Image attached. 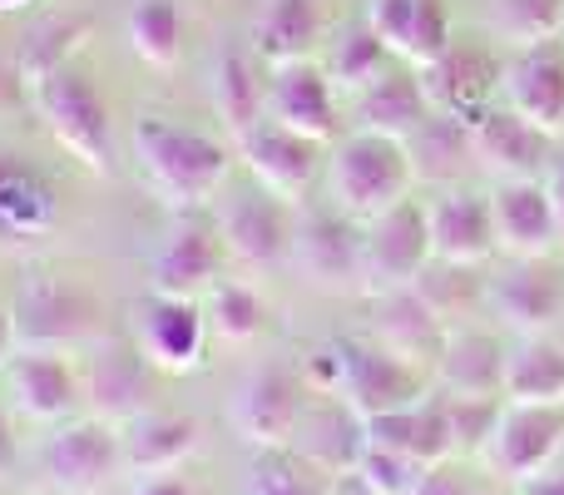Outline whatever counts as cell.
<instances>
[{"label":"cell","mask_w":564,"mask_h":495,"mask_svg":"<svg viewBox=\"0 0 564 495\" xmlns=\"http://www.w3.org/2000/svg\"><path fill=\"white\" fill-rule=\"evenodd\" d=\"M134 159L144 169L149 189L169 208H204L228 184V149L204 129H184L169 119H139L134 125Z\"/></svg>","instance_id":"cell-1"},{"label":"cell","mask_w":564,"mask_h":495,"mask_svg":"<svg viewBox=\"0 0 564 495\" xmlns=\"http://www.w3.org/2000/svg\"><path fill=\"white\" fill-rule=\"evenodd\" d=\"M327 184L337 198V214H347L351 224H377L381 214L406 204L416 179H411L406 144L351 129L327 159Z\"/></svg>","instance_id":"cell-2"},{"label":"cell","mask_w":564,"mask_h":495,"mask_svg":"<svg viewBox=\"0 0 564 495\" xmlns=\"http://www.w3.org/2000/svg\"><path fill=\"white\" fill-rule=\"evenodd\" d=\"M35 105L45 129L65 154H75L95 174H115V125H109V105L99 99L95 79L85 69L65 65L50 79L35 85Z\"/></svg>","instance_id":"cell-3"},{"label":"cell","mask_w":564,"mask_h":495,"mask_svg":"<svg viewBox=\"0 0 564 495\" xmlns=\"http://www.w3.org/2000/svg\"><path fill=\"white\" fill-rule=\"evenodd\" d=\"M431 258H436L431 252V218L416 198H406L391 214H381L377 224L361 228V292L387 298V292L411 288Z\"/></svg>","instance_id":"cell-4"},{"label":"cell","mask_w":564,"mask_h":495,"mask_svg":"<svg viewBox=\"0 0 564 495\" xmlns=\"http://www.w3.org/2000/svg\"><path fill=\"white\" fill-rule=\"evenodd\" d=\"M332 347H337V362H341V391L337 397L347 401L361 421L426 401V381H421V372L406 367L401 357H391L377 337H337Z\"/></svg>","instance_id":"cell-5"},{"label":"cell","mask_w":564,"mask_h":495,"mask_svg":"<svg viewBox=\"0 0 564 495\" xmlns=\"http://www.w3.org/2000/svg\"><path fill=\"white\" fill-rule=\"evenodd\" d=\"M124 471L119 451V427L99 417L65 421L40 451V476L55 495H95Z\"/></svg>","instance_id":"cell-6"},{"label":"cell","mask_w":564,"mask_h":495,"mask_svg":"<svg viewBox=\"0 0 564 495\" xmlns=\"http://www.w3.org/2000/svg\"><path fill=\"white\" fill-rule=\"evenodd\" d=\"M15 347L20 352H75L95 327V308L75 282L59 278H30L20 288L15 308Z\"/></svg>","instance_id":"cell-7"},{"label":"cell","mask_w":564,"mask_h":495,"mask_svg":"<svg viewBox=\"0 0 564 495\" xmlns=\"http://www.w3.org/2000/svg\"><path fill=\"white\" fill-rule=\"evenodd\" d=\"M292 214L282 198H273L268 189H238L224 198V214H218V238L224 252L248 268H278L292 258Z\"/></svg>","instance_id":"cell-8"},{"label":"cell","mask_w":564,"mask_h":495,"mask_svg":"<svg viewBox=\"0 0 564 495\" xmlns=\"http://www.w3.org/2000/svg\"><path fill=\"white\" fill-rule=\"evenodd\" d=\"M560 451H564V407H510L506 401L496 437H490V446L480 456H486V466L496 476L525 486V481L545 476Z\"/></svg>","instance_id":"cell-9"},{"label":"cell","mask_w":564,"mask_h":495,"mask_svg":"<svg viewBox=\"0 0 564 495\" xmlns=\"http://www.w3.org/2000/svg\"><path fill=\"white\" fill-rule=\"evenodd\" d=\"M302 411H307V387H302V377H292L288 367H258L234 397V427L248 446L282 451L297 437Z\"/></svg>","instance_id":"cell-10"},{"label":"cell","mask_w":564,"mask_h":495,"mask_svg":"<svg viewBox=\"0 0 564 495\" xmlns=\"http://www.w3.org/2000/svg\"><path fill=\"white\" fill-rule=\"evenodd\" d=\"M421 95H426L431 115H446L460 119V125H476L480 115H490V99L500 89V69L486 50H470V45H451L436 65H421Z\"/></svg>","instance_id":"cell-11"},{"label":"cell","mask_w":564,"mask_h":495,"mask_svg":"<svg viewBox=\"0 0 564 495\" xmlns=\"http://www.w3.org/2000/svg\"><path fill=\"white\" fill-rule=\"evenodd\" d=\"M134 347L159 372H194L208 347V322L198 302L184 298H149L134 308Z\"/></svg>","instance_id":"cell-12"},{"label":"cell","mask_w":564,"mask_h":495,"mask_svg":"<svg viewBox=\"0 0 564 495\" xmlns=\"http://www.w3.org/2000/svg\"><path fill=\"white\" fill-rule=\"evenodd\" d=\"M486 302L500 318V327L520 332V337H545L564 318V272H555L545 258L516 262L486 288Z\"/></svg>","instance_id":"cell-13"},{"label":"cell","mask_w":564,"mask_h":495,"mask_svg":"<svg viewBox=\"0 0 564 495\" xmlns=\"http://www.w3.org/2000/svg\"><path fill=\"white\" fill-rule=\"evenodd\" d=\"M317 149L322 144L282 129L278 119H263L258 129H248V134L238 139V154H243L253 184L268 189L282 204H297L312 189V179H317Z\"/></svg>","instance_id":"cell-14"},{"label":"cell","mask_w":564,"mask_h":495,"mask_svg":"<svg viewBox=\"0 0 564 495\" xmlns=\"http://www.w3.org/2000/svg\"><path fill=\"white\" fill-rule=\"evenodd\" d=\"M292 268L312 288H361V234L347 214H307L292 228Z\"/></svg>","instance_id":"cell-15"},{"label":"cell","mask_w":564,"mask_h":495,"mask_svg":"<svg viewBox=\"0 0 564 495\" xmlns=\"http://www.w3.org/2000/svg\"><path fill=\"white\" fill-rule=\"evenodd\" d=\"M500 89H506V109H516L525 125L540 134H564V50L530 45L500 69Z\"/></svg>","instance_id":"cell-16"},{"label":"cell","mask_w":564,"mask_h":495,"mask_svg":"<svg viewBox=\"0 0 564 495\" xmlns=\"http://www.w3.org/2000/svg\"><path fill=\"white\" fill-rule=\"evenodd\" d=\"M490 218H496V248H506L516 262L545 258V252L564 238L545 179L496 184V194H490Z\"/></svg>","instance_id":"cell-17"},{"label":"cell","mask_w":564,"mask_h":495,"mask_svg":"<svg viewBox=\"0 0 564 495\" xmlns=\"http://www.w3.org/2000/svg\"><path fill=\"white\" fill-rule=\"evenodd\" d=\"M470 149H476V169H486L496 184H516V179H540L550 164V134L516 115V109L496 105L470 125Z\"/></svg>","instance_id":"cell-18"},{"label":"cell","mask_w":564,"mask_h":495,"mask_svg":"<svg viewBox=\"0 0 564 495\" xmlns=\"http://www.w3.org/2000/svg\"><path fill=\"white\" fill-rule=\"evenodd\" d=\"M268 119H278L282 129L312 139V144H327L337 134V89H332L327 69L307 65H278L268 79Z\"/></svg>","instance_id":"cell-19"},{"label":"cell","mask_w":564,"mask_h":495,"mask_svg":"<svg viewBox=\"0 0 564 495\" xmlns=\"http://www.w3.org/2000/svg\"><path fill=\"white\" fill-rule=\"evenodd\" d=\"M149 367H154V362H149L139 347H124V342L99 347L95 362H89V372H85L89 417L109 421V427H129L134 417H144Z\"/></svg>","instance_id":"cell-20"},{"label":"cell","mask_w":564,"mask_h":495,"mask_svg":"<svg viewBox=\"0 0 564 495\" xmlns=\"http://www.w3.org/2000/svg\"><path fill=\"white\" fill-rule=\"evenodd\" d=\"M10 377V401L20 417L55 427L85 397V381L75 377V367L65 362V352H15V362L6 367Z\"/></svg>","instance_id":"cell-21"},{"label":"cell","mask_w":564,"mask_h":495,"mask_svg":"<svg viewBox=\"0 0 564 495\" xmlns=\"http://www.w3.org/2000/svg\"><path fill=\"white\" fill-rule=\"evenodd\" d=\"M204 446V431L194 417L178 411H144L129 427H119V451H124L129 476H169L184 471Z\"/></svg>","instance_id":"cell-22"},{"label":"cell","mask_w":564,"mask_h":495,"mask_svg":"<svg viewBox=\"0 0 564 495\" xmlns=\"http://www.w3.org/2000/svg\"><path fill=\"white\" fill-rule=\"evenodd\" d=\"M431 218V252L436 262H456V268H480L496 252V218H490V194H470V189H451L446 198L426 208Z\"/></svg>","instance_id":"cell-23"},{"label":"cell","mask_w":564,"mask_h":495,"mask_svg":"<svg viewBox=\"0 0 564 495\" xmlns=\"http://www.w3.org/2000/svg\"><path fill=\"white\" fill-rule=\"evenodd\" d=\"M218 268H224V238L204 224H178L154 252V292L198 302L218 282Z\"/></svg>","instance_id":"cell-24"},{"label":"cell","mask_w":564,"mask_h":495,"mask_svg":"<svg viewBox=\"0 0 564 495\" xmlns=\"http://www.w3.org/2000/svg\"><path fill=\"white\" fill-rule=\"evenodd\" d=\"M506 357L510 352L500 347L496 332H480V327L446 332V347L436 357V381L446 397H500V387H506Z\"/></svg>","instance_id":"cell-25"},{"label":"cell","mask_w":564,"mask_h":495,"mask_svg":"<svg viewBox=\"0 0 564 495\" xmlns=\"http://www.w3.org/2000/svg\"><path fill=\"white\" fill-rule=\"evenodd\" d=\"M361 437H367V446L397 451V456H411V461H421V466H446V461H456V446H451V431H446V411H441L436 397L361 421Z\"/></svg>","instance_id":"cell-26"},{"label":"cell","mask_w":564,"mask_h":495,"mask_svg":"<svg viewBox=\"0 0 564 495\" xmlns=\"http://www.w3.org/2000/svg\"><path fill=\"white\" fill-rule=\"evenodd\" d=\"M351 119H357V134H381V139L406 144L431 119V105H426V95H421L416 69H387L367 95L351 99Z\"/></svg>","instance_id":"cell-27"},{"label":"cell","mask_w":564,"mask_h":495,"mask_svg":"<svg viewBox=\"0 0 564 495\" xmlns=\"http://www.w3.org/2000/svg\"><path fill=\"white\" fill-rule=\"evenodd\" d=\"M292 451L302 461H312L327 476H351L367 451V437H361V417L347 407V401H322V407L302 411V427L292 437Z\"/></svg>","instance_id":"cell-28"},{"label":"cell","mask_w":564,"mask_h":495,"mask_svg":"<svg viewBox=\"0 0 564 495\" xmlns=\"http://www.w3.org/2000/svg\"><path fill=\"white\" fill-rule=\"evenodd\" d=\"M377 342L391 352V357H401L406 367H436L441 347H446V322L436 318V312L426 308V302L416 298L411 288L401 292H387V298H377Z\"/></svg>","instance_id":"cell-29"},{"label":"cell","mask_w":564,"mask_h":495,"mask_svg":"<svg viewBox=\"0 0 564 495\" xmlns=\"http://www.w3.org/2000/svg\"><path fill=\"white\" fill-rule=\"evenodd\" d=\"M59 218L55 189L35 174V169L15 164L0 154V244H30L45 238Z\"/></svg>","instance_id":"cell-30"},{"label":"cell","mask_w":564,"mask_h":495,"mask_svg":"<svg viewBox=\"0 0 564 495\" xmlns=\"http://www.w3.org/2000/svg\"><path fill=\"white\" fill-rule=\"evenodd\" d=\"M500 397L510 407H564V347L545 337H525L506 357V387Z\"/></svg>","instance_id":"cell-31"},{"label":"cell","mask_w":564,"mask_h":495,"mask_svg":"<svg viewBox=\"0 0 564 495\" xmlns=\"http://www.w3.org/2000/svg\"><path fill=\"white\" fill-rule=\"evenodd\" d=\"M322 35V6L317 0H268V10L258 15L253 45L268 65H297L312 55Z\"/></svg>","instance_id":"cell-32"},{"label":"cell","mask_w":564,"mask_h":495,"mask_svg":"<svg viewBox=\"0 0 564 495\" xmlns=\"http://www.w3.org/2000/svg\"><path fill=\"white\" fill-rule=\"evenodd\" d=\"M406 159H411V179H426V184H456V179L476 164L470 125L446 119V115H431L426 125L406 139Z\"/></svg>","instance_id":"cell-33"},{"label":"cell","mask_w":564,"mask_h":495,"mask_svg":"<svg viewBox=\"0 0 564 495\" xmlns=\"http://www.w3.org/2000/svg\"><path fill=\"white\" fill-rule=\"evenodd\" d=\"M214 109L224 119V129L234 139H243L248 129H258L268 119V85L258 75L253 55L243 50H228L214 69Z\"/></svg>","instance_id":"cell-34"},{"label":"cell","mask_w":564,"mask_h":495,"mask_svg":"<svg viewBox=\"0 0 564 495\" xmlns=\"http://www.w3.org/2000/svg\"><path fill=\"white\" fill-rule=\"evenodd\" d=\"M204 322L208 337H218L224 347H253L268 327V302L248 282H214L204 298Z\"/></svg>","instance_id":"cell-35"},{"label":"cell","mask_w":564,"mask_h":495,"mask_svg":"<svg viewBox=\"0 0 564 495\" xmlns=\"http://www.w3.org/2000/svg\"><path fill=\"white\" fill-rule=\"evenodd\" d=\"M124 35L144 65L154 69H174L178 50H184V15H178V0H134L124 15Z\"/></svg>","instance_id":"cell-36"},{"label":"cell","mask_w":564,"mask_h":495,"mask_svg":"<svg viewBox=\"0 0 564 495\" xmlns=\"http://www.w3.org/2000/svg\"><path fill=\"white\" fill-rule=\"evenodd\" d=\"M387 69H391V50L381 45V35L371 25H351L347 35L337 40L332 60H327V79H332V89H337L341 99L367 95Z\"/></svg>","instance_id":"cell-37"},{"label":"cell","mask_w":564,"mask_h":495,"mask_svg":"<svg viewBox=\"0 0 564 495\" xmlns=\"http://www.w3.org/2000/svg\"><path fill=\"white\" fill-rule=\"evenodd\" d=\"M411 292H416V298L426 302L441 322H446V327L486 302V288H480L476 268H456V262H436V258H431L426 272L411 282Z\"/></svg>","instance_id":"cell-38"},{"label":"cell","mask_w":564,"mask_h":495,"mask_svg":"<svg viewBox=\"0 0 564 495\" xmlns=\"http://www.w3.org/2000/svg\"><path fill=\"white\" fill-rule=\"evenodd\" d=\"M248 495H332V476L302 461L292 446L263 451L248 471Z\"/></svg>","instance_id":"cell-39"},{"label":"cell","mask_w":564,"mask_h":495,"mask_svg":"<svg viewBox=\"0 0 564 495\" xmlns=\"http://www.w3.org/2000/svg\"><path fill=\"white\" fill-rule=\"evenodd\" d=\"M79 35H85V20H45V25H35L25 35V45H20V79L35 89L40 79L65 69L69 50L79 45Z\"/></svg>","instance_id":"cell-40"},{"label":"cell","mask_w":564,"mask_h":495,"mask_svg":"<svg viewBox=\"0 0 564 495\" xmlns=\"http://www.w3.org/2000/svg\"><path fill=\"white\" fill-rule=\"evenodd\" d=\"M441 411H446V431H451V446L456 456H480L496 437V421L506 411L500 397H436Z\"/></svg>","instance_id":"cell-41"},{"label":"cell","mask_w":564,"mask_h":495,"mask_svg":"<svg viewBox=\"0 0 564 495\" xmlns=\"http://www.w3.org/2000/svg\"><path fill=\"white\" fill-rule=\"evenodd\" d=\"M496 25L520 50L550 45L564 30V0H496Z\"/></svg>","instance_id":"cell-42"},{"label":"cell","mask_w":564,"mask_h":495,"mask_svg":"<svg viewBox=\"0 0 564 495\" xmlns=\"http://www.w3.org/2000/svg\"><path fill=\"white\" fill-rule=\"evenodd\" d=\"M431 466H421V461L411 456H397V451H381V446H367L357 461V486L367 495H416L421 481H426Z\"/></svg>","instance_id":"cell-43"},{"label":"cell","mask_w":564,"mask_h":495,"mask_svg":"<svg viewBox=\"0 0 564 495\" xmlns=\"http://www.w3.org/2000/svg\"><path fill=\"white\" fill-rule=\"evenodd\" d=\"M416 20H421V0H371L367 6V25L381 35V45L391 55L406 60L411 40H416Z\"/></svg>","instance_id":"cell-44"},{"label":"cell","mask_w":564,"mask_h":495,"mask_svg":"<svg viewBox=\"0 0 564 495\" xmlns=\"http://www.w3.org/2000/svg\"><path fill=\"white\" fill-rule=\"evenodd\" d=\"M134 495H198V486L184 471H169V476H139Z\"/></svg>","instance_id":"cell-45"},{"label":"cell","mask_w":564,"mask_h":495,"mask_svg":"<svg viewBox=\"0 0 564 495\" xmlns=\"http://www.w3.org/2000/svg\"><path fill=\"white\" fill-rule=\"evenodd\" d=\"M416 495H470V486H466V481H460L451 466H431Z\"/></svg>","instance_id":"cell-46"},{"label":"cell","mask_w":564,"mask_h":495,"mask_svg":"<svg viewBox=\"0 0 564 495\" xmlns=\"http://www.w3.org/2000/svg\"><path fill=\"white\" fill-rule=\"evenodd\" d=\"M15 318H10V308H0V372L15 362Z\"/></svg>","instance_id":"cell-47"},{"label":"cell","mask_w":564,"mask_h":495,"mask_svg":"<svg viewBox=\"0 0 564 495\" xmlns=\"http://www.w3.org/2000/svg\"><path fill=\"white\" fill-rule=\"evenodd\" d=\"M520 495H564V471H545V476L525 481V486H520Z\"/></svg>","instance_id":"cell-48"},{"label":"cell","mask_w":564,"mask_h":495,"mask_svg":"<svg viewBox=\"0 0 564 495\" xmlns=\"http://www.w3.org/2000/svg\"><path fill=\"white\" fill-rule=\"evenodd\" d=\"M545 189H550V204H555L560 234H564V164H550V174H545Z\"/></svg>","instance_id":"cell-49"},{"label":"cell","mask_w":564,"mask_h":495,"mask_svg":"<svg viewBox=\"0 0 564 495\" xmlns=\"http://www.w3.org/2000/svg\"><path fill=\"white\" fill-rule=\"evenodd\" d=\"M10 471H15V437H10V421L0 411V476H10Z\"/></svg>","instance_id":"cell-50"},{"label":"cell","mask_w":564,"mask_h":495,"mask_svg":"<svg viewBox=\"0 0 564 495\" xmlns=\"http://www.w3.org/2000/svg\"><path fill=\"white\" fill-rule=\"evenodd\" d=\"M30 0H0V10H25Z\"/></svg>","instance_id":"cell-51"}]
</instances>
